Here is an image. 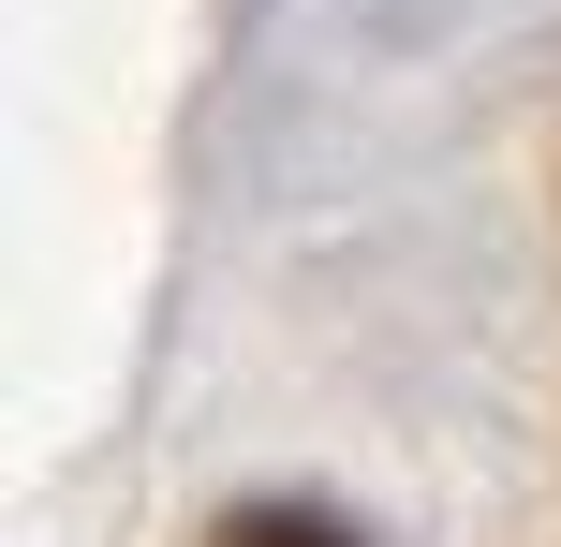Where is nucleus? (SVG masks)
Returning a JSON list of instances; mask_svg holds the SVG:
<instances>
[{
  "label": "nucleus",
  "mask_w": 561,
  "mask_h": 547,
  "mask_svg": "<svg viewBox=\"0 0 561 547\" xmlns=\"http://www.w3.org/2000/svg\"><path fill=\"white\" fill-rule=\"evenodd\" d=\"M207 547H355V533H340V518H310V503H237Z\"/></svg>",
  "instance_id": "nucleus-1"
}]
</instances>
